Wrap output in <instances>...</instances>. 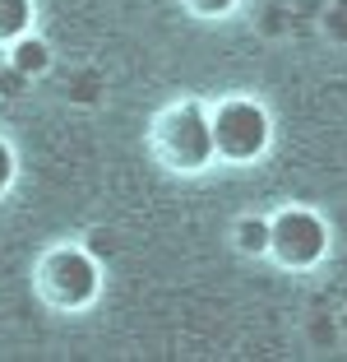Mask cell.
Segmentation results:
<instances>
[{"instance_id": "5", "label": "cell", "mask_w": 347, "mask_h": 362, "mask_svg": "<svg viewBox=\"0 0 347 362\" xmlns=\"http://www.w3.org/2000/svg\"><path fill=\"white\" fill-rule=\"evenodd\" d=\"M5 52H10V70L14 75H42L47 65H51V47L42 42V37H32V33H23L19 42H10L5 47Z\"/></svg>"}, {"instance_id": "3", "label": "cell", "mask_w": 347, "mask_h": 362, "mask_svg": "<svg viewBox=\"0 0 347 362\" xmlns=\"http://www.w3.org/2000/svg\"><path fill=\"white\" fill-rule=\"evenodd\" d=\"M209 126H213V153L227 163H255L274 139V121L255 98H222L209 112Z\"/></svg>"}, {"instance_id": "1", "label": "cell", "mask_w": 347, "mask_h": 362, "mask_svg": "<svg viewBox=\"0 0 347 362\" xmlns=\"http://www.w3.org/2000/svg\"><path fill=\"white\" fill-rule=\"evenodd\" d=\"M32 288L51 311H88L102 293V265L88 246H51L32 269Z\"/></svg>"}, {"instance_id": "2", "label": "cell", "mask_w": 347, "mask_h": 362, "mask_svg": "<svg viewBox=\"0 0 347 362\" xmlns=\"http://www.w3.org/2000/svg\"><path fill=\"white\" fill-rule=\"evenodd\" d=\"M153 158L167 172H204L218 153H213V126L204 103H171L158 121H153Z\"/></svg>"}, {"instance_id": "6", "label": "cell", "mask_w": 347, "mask_h": 362, "mask_svg": "<svg viewBox=\"0 0 347 362\" xmlns=\"http://www.w3.org/2000/svg\"><path fill=\"white\" fill-rule=\"evenodd\" d=\"M32 33V0H0V47Z\"/></svg>"}, {"instance_id": "7", "label": "cell", "mask_w": 347, "mask_h": 362, "mask_svg": "<svg viewBox=\"0 0 347 362\" xmlns=\"http://www.w3.org/2000/svg\"><path fill=\"white\" fill-rule=\"evenodd\" d=\"M269 233H274L269 218H241L236 223V251L241 256H269Z\"/></svg>"}, {"instance_id": "4", "label": "cell", "mask_w": 347, "mask_h": 362, "mask_svg": "<svg viewBox=\"0 0 347 362\" xmlns=\"http://www.w3.org/2000/svg\"><path fill=\"white\" fill-rule=\"evenodd\" d=\"M274 233H269V256L278 260L283 269H310L324 260V246H329V228L319 214L310 209H283L269 218Z\"/></svg>"}, {"instance_id": "9", "label": "cell", "mask_w": 347, "mask_h": 362, "mask_svg": "<svg viewBox=\"0 0 347 362\" xmlns=\"http://www.w3.org/2000/svg\"><path fill=\"white\" fill-rule=\"evenodd\" d=\"M190 14H200V19H222V14H231L241 0H181Z\"/></svg>"}, {"instance_id": "8", "label": "cell", "mask_w": 347, "mask_h": 362, "mask_svg": "<svg viewBox=\"0 0 347 362\" xmlns=\"http://www.w3.org/2000/svg\"><path fill=\"white\" fill-rule=\"evenodd\" d=\"M14 177H19V153H14V144L5 135H0V195H10Z\"/></svg>"}]
</instances>
